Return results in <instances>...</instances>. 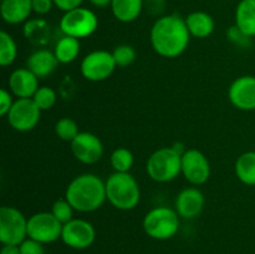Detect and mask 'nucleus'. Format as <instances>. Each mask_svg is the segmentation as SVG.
<instances>
[{"instance_id":"obj_27","label":"nucleus","mask_w":255,"mask_h":254,"mask_svg":"<svg viewBox=\"0 0 255 254\" xmlns=\"http://www.w3.org/2000/svg\"><path fill=\"white\" fill-rule=\"evenodd\" d=\"M49 35V25L42 19H34L27 21L25 25V36L31 41L45 42L42 39H46Z\"/></svg>"},{"instance_id":"obj_16","label":"nucleus","mask_w":255,"mask_h":254,"mask_svg":"<svg viewBox=\"0 0 255 254\" xmlns=\"http://www.w3.org/2000/svg\"><path fill=\"white\" fill-rule=\"evenodd\" d=\"M39 77L27 67L16 69L9 77V90L17 99H32L39 89Z\"/></svg>"},{"instance_id":"obj_14","label":"nucleus","mask_w":255,"mask_h":254,"mask_svg":"<svg viewBox=\"0 0 255 254\" xmlns=\"http://www.w3.org/2000/svg\"><path fill=\"white\" fill-rule=\"evenodd\" d=\"M231 104L242 111L255 110V76L246 75L234 80L228 90Z\"/></svg>"},{"instance_id":"obj_9","label":"nucleus","mask_w":255,"mask_h":254,"mask_svg":"<svg viewBox=\"0 0 255 254\" xmlns=\"http://www.w3.org/2000/svg\"><path fill=\"white\" fill-rule=\"evenodd\" d=\"M116 67L112 52L106 50H95L82 59L80 70L86 80L100 82L111 77Z\"/></svg>"},{"instance_id":"obj_12","label":"nucleus","mask_w":255,"mask_h":254,"mask_svg":"<svg viewBox=\"0 0 255 254\" xmlns=\"http://www.w3.org/2000/svg\"><path fill=\"white\" fill-rule=\"evenodd\" d=\"M96 231L90 222L74 218L64 224L61 241L72 249H86L94 244Z\"/></svg>"},{"instance_id":"obj_22","label":"nucleus","mask_w":255,"mask_h":254,"mask_svg":"<svg viewBox=\"0 0 255 254\" xmlns=\"http://www.w3.org/2000/svg\"><path fill=\"white\" fill-rule=\"evenodd\" d=\"M80 40L76 37L64 35L57 40L55 45L54 54L60 64H70L75 61L80 54Z\"/></svg>"},{"instance_id":"obj_18","label":"nucleus","mask_w":255,"mask_h":254,"mask_svg":"<svg viewBox=\"0 0 255 254\" xmlns=\"http://www.w3.org/2000/svg\"><path fill=\"white\" fill-rule=\"evenodd\" d=\"M57 61L54 51H50L47 49H40L32 52L26 60V67L31 72H34L39 79H45L50 76L52 72L56 70Z\"/></svg>"},{"instance_id":"obj_25","label":"nucleus","mask_w":255,"mask_h":254,"mask_svg":"<svg viewBox=\"0 0 255 254\" xmlns=\"http://www.w3.org/2000/svg\"><path fill=\"white\" fill-rule=\"evenodd\" d=\"M110 161H111V166L115 169V172L126 173V172H129V169L133 166L134 157L133 153L128 148L119 147V148H116L112 152Z\"/></svg>"},{"instance_id":"obj_13","label":"nucleus","mask_w":255,"mask_h":254,"mask_svg":"<svg viewBox=\"0 0 255 254\" xmlns=\"http://www.w3.org/2000/svg\"><path fill=\"white\" fill-rule=\"evenodd\" d=\"M70 144L75 158L84 164L97 163L104 154L101 139L91 132H80Z\"/></svg>"},{"instance_id":"obj_19","label":"nucleus","mask_w":255,"mask_h":254,"mask_svg":"<svg viewBox=\"0 0 255 254\" xmlns=\"http://www.w3.org/2000/svg\"><path fill=\"white\" fill-rule=\"evenodd\" d=\"M191 36L206 39L211 36L216 27L213 16L206 11H192L184 17Z\"/></svg>"},{"instance_id":"obj_23","label":"nucleus","mask_w":255,"mask_h":254,"mask_svg":"<svg viewBox=\"0 0 255 254\" xmlns=\"http://www.w3.org/2000/svg\"><path fill=\"white\" fill-rule=\"evenodd\" d=\"M234 171L242 183L255 186V151H248L241 154L236 161Z\"/></svg>"},{"instance_id":"obj_3","label":"nucleus","mask_w":255,"mask_h":254,"mask_svg":"<svg viewBox=\"0 0 255 254\" xmlns=\"http://www.w3.org/2000/svg\"><path fill=\"white\" fill-rule=\"evenodd\" d=\"M107 201L120 211H131L141 199V189L129 172H115L106 179Z\"/></svg>"},{"instance_id":"obj_2","label":"nucleus","mask_w":255,"mask_h":254,"mask_svg":"<svg viewBox=\"0 0 255 254\" xmlns=\"http://www.w3.org/2000/svg\"><path fill=\"white\" fill-rule=\"evenodd\" d=\"M65 198L76 212H95L107 201L106 182L94 173L80 174L69 183Z\"/></svg>"},{"instance_id":"obj_24","label":"nucleus","mask_w":255,"mask_h":254,"mask_svg":"<svg viewBox=\"0 0 255 254\" xmlns=\"http://www.w3.org/2000/svg\"><path fill=\"white\" fill-rule=\"evenodd\" d=\"M17 56V46L15 40L6 31L0 32V65L6 67L15 61Z\"/></svg>"},{"instance_id":"obj_11","label":"nucleus","mask_w":255,"mask_h":254,"mask_svg":"<svg viewBox=\"0 0 255 254\" xmlns=\"http://www.w3.org/2000/svg\"><path fill=\"white\" fill-rule=\"evenodd\" d=\"M182 174L193 186H202L211 177V163L199 149H186L182 154Z\"/></svg>"},{"instance_id":"obj_28","label":"nucleus","mask_w":255,"mask_h":254,"mask_svg":"<svg viewBox=\"0 0 255 254\" xmlns=\"http://www.w3.org/2000/svg\"><path fill=\"white\" fill-rule=\"evenodd\" d=\"M32 100L41 111H47L56 104V92L49 86H40L32 96Z\"/></svg>"},{"instance_id":"obj_20","label":"nucleus","mask_w":255,"mask_h":254,"mask_svg":"<svg viewBox=\"0 0 255 254\" xmlns=\"http://www.w3.org/2000/svg\"><path fill=\"white\" fill-rule=\"evenodd\" d=\"M144 10V0H112L111 11L121 22H132Z\"/></svg>"},{"instance_id":"obj_35","label":"nucleus","mask_w":255,"mask_h":254,"mask_svg":"<svg viewBox=\"0 0 255 254\" xmlns=\"http://www.w3.org/2000/svg\"><path fill=\"white\" fill-rule=\"evenodd\" d=\"M54 5V0H32V10L37 15H46Z\"/></svg>"},{"instance_id":"obj_4","label":"nucleus","mask_w":255,"mask_h":254,"mask_svg":"<svg viewBox=\"0 0 255 254\" xmlns=\"http://www.w3.org/2000/svg\"><path fill=\"white\" fill-rule=\"evenodd\" d=\"M182 152L174 146L162 147L149 156L146 171L149 178L158 183H167L182 173Z\"/></svg>"},{"instance_id":"obj_29","label":"nucleus","mask_w":255,"mask_h":254,"mask_svg":"<svg viewBox=\"0 0 255 254\" xmlns=\"http://www.w3.org/2000/svg\"><path fill=\"white\" fill-rule=\"evenodd\" d=\"M115 62L117 67H127L136 60V50L133 46L127 44H122L116 46V49L112 51Z\"/></svg>"},{"instance_id":"obj_17","label":"nucleus","mask_w":255,"mask_h":254,"mask_svg":"<svg viewBox=\"0 0 255 254\" xmlns=\"http://www.w3.org/2000/svg\"><path fill=\"white\" fill-rule=\"evenodd\" d=\"M0 12L6 24L19 25L26 21L34 12L32 0H2Z\"/></svg>"},{"instance_id":"obj_10","label":"nucleus","mask_w":255,"mask_h":254,"mask_svg":"<svg viewBox=\"0 0 255 254\" xmlns=\"http://www.w3.org/2000/svg\"><path fill=\"white\" fill-rule=\"evenodd\" d=\"M7 122L19 132H27L37 126L41 117V110L32 99H17L7 114Z\"/></svg>"},{"instance_id":"obj_15","label":"nucleus","mask_w":255,"mask_h":254,"mask_svg":"<svg viewBox=\"0 0 255 254\" xmlns=\"http://www.w3.org/2000/svg\"><path fill=\"white\" fill-rule=\"evenodd\" d=\"M206 199L202 191L196 187L184 188L177 194L174 207L179 217L184 219H193L203 212Z\"/></svg>"},{"instance_id":"obj_6","label":"nucleus","mask_w":255,"mask_h":254,"mask_svg":"<svg viewBox=\"0 0 255 254\" xmlns=\"http://www.w3.org/2000/svg\"><path fill=\"white\" fill-rule=\"evenodd\" d=\"M99 27V17L89 7L80 6L64 12L60 19V30L67 36L81 40L91 36Z\"/></svg>"},{"instance_id":"obj_38","label":"nucleus","mask_w":255,"mask_h":254,"mask_svg":"<svg viewBox=\"0 0 255 254\" xmlns=\"http://www.w3.org/2000/svg\"><path fill=\"white\" fill-rule=\"evenodd\" d=\"M92 6L95 7H107V6H111V2L112 0H87Z\"/></svg>"},{"instance_id":"obj_31","label":"nucleus","mask_w":255,"mask_h":254,"mask_svg":"<svg viewBox=\"0 0 255 254\" xmlns=\"http://www.w3.org/2000/svg\"><path fill=\"white\" fill-rule=\"evenodd\" d=\"M227 39H228L232 44L237 45L238 47H249L252 45V39H253V37L244 34V32L234 24L233 26H231L227 30Z\"/></svg>"},{"instance_id":"obj_36","label":"nucleus","mask_w":255,"mask_h":254,"mask_svg":"<svg viewBox=\"0 0 255 254\" xmlns=\"http://www.w3.org/2000/svg\"><path fill=\"white\" fill-rule=\"evenodd\" d=\"M85 0H54V5L61 11L66 12L82 5Z\"/></svg>"},{"instance_id":"obj_8","label":"nucleus","mask_w":255,"mask_h":254,"mask_svg":"<svg viewBox=\"0 0 255 254\" xmlns=\"http://www.w3.org/2000/svg\"><path fill=\"white\" fill-rule=\"evenodd\" d=\"M62 227L51 212H39L27 219V238L42 244L54 243L61 238Z\"/></svg>"},{"instance_id":"obj_7","label":"nucleus","mask_w":255,"mask_h":254,"mask_svg":"<svg viewBox=\"0 0 255 254\" xmlns=\"http://www.w3.org/2000/svg\"><path fill=\"white\" fill-rule=\"evenodd\" d=\"M27 238V219L15 207L0 208V242L2 246H20Z\"/></svg>"},{"instance_id":"obj_34","label":"nucleus","mask_w":255,"mask_h":254,"mask_svg":"<svg viewBox=\"0 0 255 254\" xmlns=\"http://www.w3.org/2000/svg\"><path fill=\"white\" fill-rule=\"evenodd\" d=\"M166 7V0H144V9L151 15L163 14Z\"/></svg>"},{"instance_id":"obj_37","label":"nucleus","mask_w":255,"mask_h":254,"mask_svg":"<svg viewBox=\"0 0 255 254\" xmlns=\"http://www.w3.org/2000/svg\"><path fill=\"white\" fill-rule=\"evenodd\" d=\"M0 254H21V253H20V247L19 246L5 244V246H2Z\"/></svg>"},{"instance_id":"obj_21","label":"nucleus","mask_w":255,"mask_h":254,"mask_svg":"<svg viewBox=\"0 0 255 254\" xmlns=\"http://www.w3.org/2000/svg\"><path fill=\"white\" fill-rule=\"evenodd\" d=\"M234 19L244 34L255 37V0H241L236 7Z\"/></svg>"},{"instance_id":"obj_1","label":"nucleus","mask_w":255,"mask_h":254,"mask_svg":"<svg viewBox=\"0 0 255 254\" xmlns=\"http://www.w3.org/2000/svg\"><path fill=\"white\" fill-rule=\"evenodd\" d=\"M191 34L186 20L178 14L159 16L153 22L149 40L154 51L162 57L174 59L183 54L189 45Z\"/></svg>"},{"instance_id":"obj_32","label":"nucleus","mask_w":255,"mask_h":254,"mask_svg":"<svg viewBox=\"0 0 255 254\" xmlns=\"http://www.w3.org/2000/svg\"><path fill=\"white\" fill-rule=\"evenodd\" d=\"M19 247L21 254H45L44 244L31 238L25 239Z\"/></svg>"},{"instance_id":"obj_30","label":"nucleus","mask_w":255,"mask_h":254,"mask_svg":"<svg viewBox=\"0 0 255 254\" xmlns=\"http://www.w3.org/2000/svg\"><path fill=\"white\" fill-rule=\"evenodd\" d=\"M74 212L75 209L72 208L71 204L69 203L66 198L57 199L54 204H52L51 213L54 214L55 218L60 222V223L65 224L74 219Z\"/></svg>"},{"instance_id":"obj_5","label":"nucleus","mask_w":255,"mask_h":254,"mask_svg":"<svg viewBox=\"0 0 255 254\" xmlns=\"http://www.w3.org/2000/svg\"><path fill=\"white\" fill-rule=\"evenodd\" d=\"M143 229L149 238L156 241L173 238L179 229L178 213L169 207L152 208L144 216Z\"/></svg>"},{"instance_id":"obj_26","label":"nucleus","mask_w":255,"mask_h":254,"mask_svg":"<svg viewBox=\"0 0 255 254\" xmlns=\"http://www.w3.org/2000/svg\"><path fill=\"white\" fill-rule=\"evenodd\" d=\"M55 133L62 141L72 142L80 133V129L74 120L70 117H62L55 125Z\"/></svg>"},{"instance_id":"obj_33","label":"nucleus","mask_w":255,"mask_h":254,"mask_svg":"<svg viewBox=\"0 0 255 254\" xmlns=\"http://www.w3.org/2000/svg\"><path fill=\"white\" fill-rule=\"evenodd\" d=\"M12 105H14V100H12L11 92L7 91L6 89L0 90V115L7 116Z\"/></svg>"}]
</instances>
